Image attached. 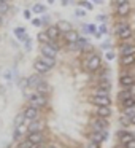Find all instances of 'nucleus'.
Wrapping results in <instances>:
<instances>
[{
    "label": "nucleus",
    "instance_id": "1",
    "mask_svg": "<svg viewBox=\"0 0 135 148\" xmlns=\"http://www.w3.org/2000/svg\"><path fill=\"white\" fill-rule=\"evenodd\" d=\"M29 102H30V105H33V107H37V108H43V107H46L48 105V97L45 96V94H40V92H33V94H30L29 96Z\"/></svg>",
    "mask_w": 135,
    "mask_h": 148
},
{
    "label": "nucleus",
    "instance_id": "2",
    "mask_svg": "<svg viewBox=\"0 0 135 148\" xmlns=\"http://www.w3.org/2000/svg\"><path fill=\"white\" fill-rule=\"evenodd\" d=\"M108 127V121L106 118H100V116H95V118L91 121V129L95 132H100V131H106Z\"/></svg>",
    "mask_w": 135,
    "mask_h": 148
},
{
    "label": "nucleus",
    "instance_id": "3",
    "mask_svg": "<svg viewBox=\"0 0 135 148\" xmlns=\"http://www.w3.org/2000/svg\"><path fill=\"white\" fill-rule=\"evenodd\" d=\"M100 65H102V59H100V56H97V54H92L86 62V69L89 72H97L100 69Z\"/></svg>",
    "mask_w": 135,
    "mask_h": 148
},
{
    "label": "nucleus",
    "instance_id": "4",
    "mask_svg": "<svg viewBox=\"0 0 135 148\" xmlns=\"http://www.w3.org/2000/svg\"><path fill=\"white\" fill-rule=\"evenodd\" d=\"M42 56L56 59V56H57V48H56L54 45H51V43H45V45H42Z\"/></svg>",
    "mask_w": 135,
    "mask_h": 148
},
{
    "label": "nucleus",
    "instance_id": "5",
    "mask_svg": "<svg viewBox=\"0 0 135 148\" xmlns=\"http://www.w3.org/2000/svg\"><path fill=\"white\" fill-rule=\"evenodd\" d=\"M91 102L95 107H110L111 105V99L108 96H92L91 97Z\"/></svg>",
    "mask_w": 135,
    "mask_h": 148
},
{
    "label": "nucleus",
    "instance_id": "6",
    "mask_svg": "<svg viewBox=\"0 0 135 148\" xmlns=\"http://www.w3.org/2000/svg\"><path fill=\"white\" fill-rule=\"evenodd\" d=\"M119 84H121L122 88H132L135 84V75H132V73L121 75V78H119Z\"/></svg>",
    "mask_w": 135,
    "mask_h": 148
},
{
    "label": "nucleus",
    "instance_id": "7",
    "mask_svg": "<svg viewBox=\"0 0 135 148\" xmlns=\"http://www.w3.org/2000/svg\"><path fill=\"white\" fill-rule=\"evenodd\" d=\"M106 138H108V132L106 131H100V132L92 131L89 134V140L91 142H97V143H102V142L106 140Z\"/></svg>",
    "mask_w": 135,
    "mask_h": 148
},
{
    "label": "nucleus",
    "instance_id": "8",
    "mask_svg": "<svg viewBox=\"0 0 135 148\" xmlns=\"http://www.w3.org/2000/svg\"><path fill=\"white\" fill-rule=\"evenodd\" d=\"M40 83H43V80H42V73H38V72H37V73H33V75H30V77L27 78V88L35 89Z\"/></svg>",
    "mask_w": 135,
    "mask_h": 148
},
{
    "label": "nucleus",
    "instance_id": "9",
    "mask_svg": "<svg viewBox=\"0 0 135 148\" xmlns=\"http://www.w3.org/2000/svg\"><path fill=\"white\" fill-rule=\"evenodd\" d=\"M24 115H26L27 121H35V119H38V108L33 105H29L24 110Z\"/></svg>",
    "mask_w": 135,
    "mask_h": 148
},
{
    "label": "nucleus",
    "instance_id": "10",
    "mask_svg": "<svg viewBox=\"0 0 135 148\" xmlns=\"http://www.w3.org/2000/svg\"><path fill=\"white\" fill-rule=\"evenodd\" d=\"M135 138V135L134 134H130V132H127V131H119L118 132V140H119V143H122V145H127L130 140H134Z\"/></svg>",
    "mask_w": 135,
    "mask_h": 148
},
{
    "label": "nucleus",
    "instance_id": "11",
    "mask_svg": "<svg viewBox=\"0 0 135 148\" xmlns=\"http://www.w3.org/2000/svg\"><path fill=\"white\" fill-rule=\"evenodd\" d=\"M57 27H59V30H61V34H68V32H72L73 30V26H72V23L70 21H65V19H61L57 23Z\"/></svg>",
    "mask_w": 135,
    "mask_h": 148
},
{
    "label": "nucleus",
    "instance_id": "12",
    "mask_svg": "<svg viewBox=\"0 0 135 148\" xmlns=\"http://www.w3.org/2000/svg\"><path fill=\"white\" fill-rule=\"evenodd\" d=\"M27 138H29L33 145H42L43 140H45V137H43L42 132H30V134L27 135Z\"/></svg>",
    "mask_w": 135,
    "mask_h": 148
},
{
    "label": "nucleus",
    "instance_id": "13",
    "mask_svg": "<svg viewBox=\"0 0 135 148\" xmlns=\"http://www.w3.org/2000/svg\"><path fill=\"white\" fill-rule=\"evenodd\" d=\"M95 116L108 118V116H111V108L110 107H95Z\"/></svg>",
    "mask_w": 135,
    "mask_h": 148
},
{
    "label": "nucleus",
    "instance_id": "14",
    "mask_svg": "<svg viewBox=\"0 0 135 148\" xmlns=\"http://www.w3.org/2000/svg\"><path fill=\"white\" fill-rule=\"evenodd\" d=\"M33 67H35V70L38 72V73H42V75H43V73H46V72L49 70V67L42 61V59H37V61L33 62Z\"/></svg>",
    "mask_w": 135,
    "mask_h": 148
},
{
    "label": "nucleus",
    "instance_id": "15",
    "mask_svg": "<svg viewBox=\"0 0 135 148\" xmlns=\"http://www.w3.org/2000/svg\"><path fill=\"white\" fill-rule=\"evenodd\" d=\"M130 97H134V94L130 92L129 88H124V89H121L118 92V100H119V102H124L125 99H130Z\"/></svg>",
    "mask_w": 135,
    "mask_h": 148
},
{
    "label": "nucleus",
    "instance_id": "16",
    "mask_svg": "<svg viewBox=\"0 0 135 148\" xmlns=\"http://www.w3.org/2000/svg\"><path fill=\"white\" fill-rule=\"evenodd\" d=\"M46 34H48V37L51 40H56V38H59V35H61V30H59L57 26H49L48 30H46Z\"/></svg>",
    "mask_w": 135,
    "mask_h": 148
},
{
    "label": "nucleus",
    "instance_id": "17",
    "mask_svg": "<svg viewBox=\"0 0 135 148\" xmlns=\"http://www.w3.org/2000/svg\"><path fill=\"white\" fill-rule=\"evenodd\" d=\"M42 127H43V123L38 121V119H35V121L30 123V126L27 127V132H42Z\"/></svg>",
    "mask_w": 135,
    "mask_h": 148
},
{
    "label": "nucleus",
    "instance_id": "18",
    "mask_svg": "<svg viewBox=\"0 0 135 148\" xmlns=\"http://www.w3.org/2000/svg\"><path fill=\"white\" fill-rule=\"evenodd\" d=\"M116 13H118V16H127L130 13V5H129V2L127 3H122V5H118Z\"/></svg>",
    "mask_w": 135,
    "mask_h": 148
},
{
    "label": "nucleus",
    "instance_id": "19",
    "mask_svg": "<svg viewBox=\"0 0 135 148\" xmlns=\"http://www.w3.org/2000/svg\"><path fill=\"white\" fill-rule=\"evenodd\" d=\"M14 35H16V38L19 40V42H26V40L29 38L24 27H16V29H14Z\"/></svg>",
    "mask_w": 135,
    "mask_h": 148
},
{
    "label": "nucleus",
    "instance_id": "20",
    "mask_svg": "<svg viewBox=\"0 0 135 148\" xmlns=\"http://www.w3.org/2000/svg\"><path fill=\"white\" fill-rule=\"evenodd\" d=\"M26 115H24V112L18 113L16 116H14V127H22V124L26 123Z\"/></svg>",
    "mask_w": 135,
    "mask_h": 148
},
{
    "label": "nucleus",
    "instance_id": "21",
    "mask_svg": "<svg viewBox=\"0 0 135 148\" xmlns=\"http://www.w3.org/2000/svg\"><path fill=\"white\" fill-rule=\"evenodd\" d=\"M121 54H122V56L135 54V45H122V46H121Z\"/></svg>",
    "mask_w": 135,
    "mask_h": 148
},
{
    "label": "nucleus",
    "instance_id": "22",
    "mask_svg": "<svg viewBox=\"0 0 135 148\" xmlns=\"http://www.w3.org/2000/svg\"><path fill=\"white\" fill-rule=\"evenodd\" d=\"M65 40H67L68 43H76L78 40H80V35H78V32H75V30H72V32L65 34Z\"/></svg>",
    "mask_w": 135,
    "mask_h": 148
},
{
    "label": "nucleus",
    "instance_id": "23",
    "mask_svg": "<svg viewBox=\"0 0 135 148\" xmlns=\"http://www.w3.org/2000/svg\"><path fill=\"white\" fill-rule=\"evenodd\" d=\"M35 91H37V92H40V94H45V96H48V94H49V84L43 81V83H40L38 86L35 88Z\"/></svg>",
    "mask_w": 135,
    "mask_h": 148
},
{
    "label": "nucleus",
    "instance_id": "24",
    "mask_svg": "<svg viewBox=\"0 0 135 148\" xmlns=\"http://www.w3.org/2000/svg\"><path fill=\"white\" fill-rule=\"evenodd\" d=\"M121 64H122V65H134V64H135V54L122 56V58H121Z\"/></svg>",
    "mask_w": 135,
    "mask_h": 148
},
{
    "label": "nucleus",
    "instance_id": "25",
    "mask_svg": "<svg viewBox=\"0 0 135 148\" xmlns=\"http://www.w3.org/2000/svg\"><path fill=\"white\" fill-rule=\"evenodd\" d=\"M33 147H35V145H33L27 137L24 138V140H19V142H18V148H33Z\"/></svg>",
    "mask_w": 135,
    "mask_h": 148
},
{
    "label": "nucleus",
    "instance_id": "26",
    "mask_svg": "<svg viewBox=\"0 0 135 148\" xmlns=\"http://www.w3.org/2000/svg\"><path fill=\"white\" fill-rule=\"evenodd\" d=\"M118 37H119L121 40H127V38H130V37H132V29H130V27L124 29L122 32H119V34H118Z\"/></svg>",
    "mask_w": 135,
    "mask_h": 148
},
{
    "label": "nucleus",
    "instance_id": "27",
    "mask_svg": "<svg viewBox=\"0 0 135 148\" xmlns=\"http://www.w3.org/2000/svg\"><path fill=\"white\" fill-rule=\"evenodd\" d=\"M37 38H38V42L42 43V45H45V43H49V42H51V38L48 37V34H46V32H40Z\"/></svg>",
    "mask_w": 135,
    "mask_h": 148
},
{
    "label": "nucleus",
    "instance_id": "28",
    "mask_svg": "<svg viewBox=\"0 0 135 148\" xmlns=\"http://www.w3.org/2000/svg\"><path fill=\"white\" fill-rule=\"evenodd\" d=\"M119 124L124 126V127H129V126L132 124V121H130V118H129V116L121 115V116H119Z\"/></svg>",
    "mask_w": 135,
    "mask_h": 148
},
{
    "label": "nucleus",
    "instance_id": "29",
    "mask_svg": "<svg viewBox=\"0 0 135 148\" xmlns=\"http://www.w3.org/2000/svg\"><path fill=\"white\" fill-rule=\"evenodd\" d=\"M75 46H76V49H84L87 46V38H83V37H80V40H78L76 43H75Z\"/></svg>",
    "mask_w": 135,
    "mask_h": 148
},
{
    "label": "nucleus",
    "instance_id": "30",
    "mask_svg": "<svg viewBox=\"0 0 135 148\" xmlns=\"http://www.w3.org/2000/svg\"><path fill=\"white\" fill-rule=\"evenodd\" d=\"M92 96H108V89L106 88H97V89L92 91Z\"/></svg>",
    "mask_w": 135,
    "mask_h": 148
},
{
    "label": "nucleus",
    "instance_id": "31",
    "mask_svg": "<svg viewBox=\"0 0 135 148\" xmlns=\"http://www.w3.org/2000/svg\"><path fill=\"white\" fill-rule=\"evenodd\" d=\"M83 32L84 34H95V24H86V26H83Z\"/></svg>",
    "mask_w": 135,
    "mask_h": 148
},
{
    "label": "nucleus",
    "instance_id": "32",
    "mask_svg": "<svg viewBox=\"0 0 135 148\" xmlns=\"http://www.w3.org/2000/svg\"><path fill=\"white\" fill-rule=\"evenodd\" d=\"M40 59H42V61L45 62V64L48 65L49 69H52V67H54V65H56V59H51V58H46V56H42V58H40Z\"/></svg>",
    "mask_w": 135,
    "mask_h": 148
},
{
    "label": "nucleus",
    "instance_id": "33",
    "mask_svg": "<svg viewBox=\"0 0 135 148\" xmlns=\"http://www.w3.org/2000/svg\"><path fill=\"white\" fill-rule=\"evenodd\" d=\"M122 108H129V107H134L135 105V97H130V99H125L124 102H121Z\"/></svg>",
    "mask_w": 135,
    "mask_h": 148
},
{
    "label": "nucleus",
    "instance_id": "34",
    "mask_svg": "<svg viewBox=\"0 0 135 148\" xmlns=\"http://www.w3.org/2000/svg\"><path fill=\"white\" fill-rule=\"evenodd\" d=\"M10 11V5L8 2H0V14H5Z\"/></svg>",
    "mask_w": 135,
    "mask_h": 148
},
{
    "label": "nucleus",
    "instance_id": "35",
    "mask_svg": "<svg viewBox=\"0 0 135 148\" xmlns=\"http://www.w3.org/2000/svg\"><path fill=\"white\" fill-rule=\"evenodd\" d=\"M32 11H33V13H45V5L35 3V5L32 7Z\"/></svg>",
    "mask_w": 135,
    "mask_h": 148
},
{
    "label": "nucleus",
    "instance_id": "36",
    "mask_svg": "<svg viewBox=\"0 0 135 148\" xmlns=\"http://www.w3.org/2000/svg\"><path fill=\"white\" fill-rule=\"evenodd\" d=\"M21 137H22V127H14V134H13V138L19 142Z\"/></svg>",
    "mask_w": 135,
    "mask_h": 148
},
{
    "label": "nucleus",
    "instance_id": "37",
    "mask_svg": "<svg viewBox=\"0 0 135 148\" xmlns=\"http://www.w3.org/2000/svg\"><path fill=\"white\" fill-rule=\"evenodd\" d=\"M122 115L129 116V118H130L132 115H135V105H134V107H129V108H124V112H122Z\"/></svg>",
    "mask_w": 135,
    "mask_h": 148
},
{
    "label": "nucleus",
    "instance_id": "38",
    "mask_svg": "<svg viewBox=\"0 0 135 148\" xmlns=\"http://www.w3.org/2000/svg\"><path fill=\"white\" fill-rule=\"evenodd\" d=\"M127 27H129V24L127 23H118V24H116V32H122V30H124V29H127Z\"/></svg>",
    "mask_w": 135,
    "mask_h": 148
},
{
    "label": "nucleus",
    "instance_id": "39",
    "mask_svg": "<svg viewBox=\"0 0 135 148\" xmlns=\"http://www.w3.org/2000/svg\"><path fill=\"white\" fill-rule=\"evenodd\" d=\"M80 5L83 8H86V10H92V3H89V2H86V0H80Z\"/></svg>",
    "mask_w": 135,
    "mask_h": 148
},
{
    "label": "nucleus",
    "instance_id": "40",
    "mask_svg": "<svg viewBox=\"0 0 135 148\" xmlns=\"http://www.w3.org/2000/svg\"><path fill=\"white\" fill-rule=\"evenodd\" d=\"M75 14H76L78 18H83V16H86V10H83V8H76V10H75Z\"/></svg>",
    "mask_w": 135,
    "mask_h": 148
},
{
    "label": "nucleus",
    "instance_id": "41",
    "mask_svg": "<svg viewBox=\"0 0 135 148\" xmlns=\"http://www.w3.org/2000/svg\"><path fill=\"white\" fill-rule=\"evenodd\" d=\"M86 148H100V143H97V142H91V140H89V143L86 145Z\"/></svg>",
    "mask_w": 135,
    "mask_h": 148
},
{
    "label": "nucleus",
    "instance_id": "42",
    "mask_svg": "<svg viewBox=\"0 0 135 148\" xmlns=\"http://www.w3.org/2000/svg\"><path fill=\"white\" fill-rule=\"evenodd\" d=\"M24 43H26V49H27V51H30V48H32V38L29 37V38H27Z\"/></svg>",
    "mask_w": 135,
    "mask_h": 148
},
{
    "label": "nucleus",
    "instance_id": "43",
    "mask_svg": "<svg viewBox=\"0 0 135 148\" xmlns=\"http://www.w3.org/2000/svg\"><path fill=\"white\" fill-rule=\"evenodd\" d=\"M32 24H33L35 27H40L43 23H42V19H37V18H33V19H32Z\"/></svg>",
    "mask_w": 135,
    "mask_h": 148
},
{
    "label": "nucleus",
    "instance_id": "44",
    "mask_svg": "<svg viewBox=\"0 0 135 148\" xmlns=\"http://www.w3.org/2000/svg\"><path fill=\"white\" fill-rule=\"evenodd\" d=\"M106 59H108V61H113V59H115V53L108 51V53H106Z\"/></svg>",
    "mask_w": 135,
    "mask_h": 148
},
{
    "label": "nucleus",
    "instance_id": "45",
    "mask_svg": "<svg viewBox=\"0 0 135 148\" xmlns=\"http://www.w3.org/2000/svg\"><path fill=\"white\" fill-rule=\"evenodd\" d=\"M24 18H26V19H30V18H32V11L26 10V11H24Z\"/></svg>",
    "mask_w": 135,
    "mask_h": 148
},
{
    "label": "nucleus",
    "instance_id": "46",
    "mask_svg": "<svg viewBox=\"0 0 135 148\" xmlns=\"http://www.w3.org/2000/svg\"><path fill=\"white\" fill-rule=\"evenodd\" d=\"M125 148H135V138H134V140L129 142V143L125 145Z\"/></svg>",
    "mask_w": 135,
    "mask_h": 148
},
{
    "label": "nucleus",
    "instance_id": "47",
    "mask_svg": "<svg viewBox=\"0 0 135 148\" xmlns=\"http://www.w3.org/2000/svg\"><path fill=\"white\" fill-rule=\"evenodd\" d=\"M100 32H102V34H106V32H108V29H106L105 24H100Z\"/></svg>",
    "mask_w": 135,
    "mask_h": 148
},
{
    "label": "nucleus",
    "instance_id": "48",
    "mask_svg": "<svg viewBox=\"0 0 135 148\" xmlns=\"http://www.w3.org/2000/svg\"><path fill=\"white\" fill-rule=\"evenodd\" d=\"M102 48H103V49H108V48H111V43H110V42H105V43H102Z\"/></svg>",
    "mask_w": 135,
    "mask_h": 148
},
{
    "label": "nucleus",
    "instance_id": "49",
    "mask_svg": "<svg viewBox=\"0 0 135 148\" xmlns=\"http://www.w3.org/2000/svg\"><path fill=\"white\" fill-rule=\"evenodd\" d=\"M116 5H122V3H127V0H115Z\"/></svg>",
    "mask_w": 135,
    "mask_h": 148
},
{
    "label": "nucleus",
    "instance_id": "50",
    "mask_svg": "<svg viewBox=\"0 0 135 148\" xmlns=\"http://www.w3.org/2000/svg\"><path fill=\"white\" fill-rule=\"evenodd\" d=\"M68 3H70V0H62V5H64V7H67Z\"/></svg>",
    "mask_w": 135,
    "mask_h": 148
},
{
    "label": "nucleus",
    "instance_id": "51",
    "mask_svg": "<svg viewBox=\"0 0 135 148\" xmlns=\"http://www.w3.org/2000/svg\"><path fill=\"white\" fill-rule=\"evenodd\" d=\"M94 35H95L97 38H102V32H95V34H94Z\"/></svg>",
    "mask_w": 135,
    "mask_h": 148
},
{
    "label": "nucleus",
    "instance_id": "52",
    "mask_svg": "<svg viewBox=\"0 0 135 148\" xmlns=\"http://www.w3.org/2000/svg\"><path fill=\"white\" fill-rule=\"evenodd\" d=\"M42 23H43V24H46V23H48V18H46V16H43V19H42Z\"/></svg>",
    "mask_w": 135,
    "mask_h": 148
},
{
    "label": "nucleus",
    "instance_id": "53",
    "mask_svg": "<svg viewBox=\"0 0 135 148\" xmlns=\"http://www.w3.org/2000/svg\"><path fill=\"white\" fill-rule=\"evenodd\" d=\"M130 121H132V124H135V115L130 116Z\"/></svg>",
    "mask_w": 135,
    "mask_h": 148
},
{
    "label": "nucleus",
    "instance_id": "54",
    "mask_svg": "<svg viewBox=\"0 0 135 148\" xmlns=\"http://www.w3.org/2000/svg\"><path fill=\"white\" fill-rule=\"evenodd\" d=\"M92 2H94V3H102L103 0H92Z\"/></svg>",
    "mask_w": 135,
    "mask_h": 148
},
{
    "label": "nucleus",
    "instance_id": "55",
    "mask_svg": "<svg viewBox=\"0 0 135 148\" xmlns=\"http://www.w3.org/2000/svg\"><path fill=\"white\" fill-rule=\"evenodd\" d=\"M48 3H54V0H48Z\"/></svg>",
    "mask_w": 135,
    "mask_h": 148
},
{
    "label": "nucleus",
    "instance_id": "56",
    "mask_svg": "<svg viewBox=\"0 0 135 148\" xmlns=\"http://www.w3.org/2000/svg\"><path fill=\"white\" fill-rule=\"evenodd\" d=\"M0 26H2V14H0Z\"/></svg>",
    "mask_w": 135,
    "mask_h": 148
},
{
    "label": "nucleus",
    "instance_id": "57",
    "mask_svg": "<svg viewBox=\"0 0 135 148\" xmlns=\"http://www.w3.org/2000/svg\"><path fill=\"white\" fill-rule=\"evenodd\" d=\"M0 2H8V0H0Z\"/></svg>",
    "mask_w": 135,
    "mask_h": 148
}]
</instances>
